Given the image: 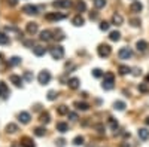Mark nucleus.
I'll return each mask as SVG.
<instances>
[{
  "label": "nucleus",
  "instance_id": "nucleus-30",
  "mask_svg": "<svg viewBox=\"0 0 149 147\" xmlns=\"http://www.w3.org/2000/svg\"><path fill=\"white\" fill-rule=\"evenodd\" d=\"M94 6L95 9H102L106 6V0H94Z\"/></svg>",
  "mask_w": 149,
  "mask_h": 147
},
{
  "label": "nucleus",
  "instance_id": "nucleus-17",
  "mask_svg": "<svg viewBox=\"0 0 149 147\" xmlns=\"http://www.w3.org/2000/svg\"><path fill=\"white\" fill-rule=\"evenodd\" d=\"M122 22H124L122 15H119V14H113V15H112V24H113V26H122Z\"/></svg>",
  "mask_w": 149,
  "mask_h": 147
},
{
  "label": "nucleus",
  "instance_id": "nucleus-29",
  "mask_svg": "<svg viewBox=\"0 0 149 147\" xmlns=\"http://www.w3.org/2000/svg\"><path fill=\"white\" fill-rule=\"evenodd\" d=\"M18 131V126L15 125V124H9L8 126H6V132H9V134H14V132H17Z\"/></svg>",
  "mask_w": 149,
  "mask_h": 147
},
{
  "label": "nucleus",
  "instance_id": "nucleus-42",
  "mask_svg": "<svg viewBox=\"0 0 149 147\" xmlns=\"http://www.w3.org/2000/svg\"><path fill=\"white\" fill-rule=\"evenodd\" d=\"M130 22H131V26H133V27H139V26H140V19H137V18L130 19Z\"/></svg>",
  "mask_w": 149,
  "mask_h": 147
},
{
  "label": "nucleus",
  "instance_id": "nucleus-43",
  "mask_svg": "<svg viewBox=\"0 0 149 147\" xmlns=\"http://www.w3.org/2000/svg\"><path fill=\"white\" fill-rule=\"evenodd\" d=\"M67 116H69L70 120H78V115H76V113H73V112H69Z\"/></svg>",
  "mask_w": 149,
  "mask_h": 147
},
{
  "label": "nucleus",
  "instance_id": "nucleus-47",
  "mask_svg": "<svg viewBox=\"0 0 149 147\" xmlns=\"http://www.w3.org/2000/svg\"><path fill=\"white\" fill-rule=\"evenodd\" d=\"M90 18H91V19H97V14H95V12H94V14L91 12V14H90Z\"/></svg>",
  "mask_w": 149,
  "mask_h": 147
},
{
  "label": "nucleus",
  "instance_id": "nucleus-2",
  "mask_svg": "<svg viewBox=\"0 0 149 147\" xmlns=\"http://www.w3.org/2000/svg\"><path fill=\"white\" fill-rule=\"evenodd\" d=\"M49 52H51V57H52L54 59H61V58L64 57V49H63V46H60V45L52 46Z\"/></svg>",
  "mask_w": 149,
  "mask_h": 147
},
{
  "label": "nucleus",
  "instance_id": "nucleus-34",
  "mask_svg": "<svg viewBox=\"0 0 149 147\" xmlns=\"http://www.w3.org/2000/svg\"><path fill=\"white\" fill-rule=\"evenodd\" d=\"M58 115H69V107L67 106H60L58 107Z\"/></svg>",
  "mask_w": 149,
  "mask_h": 147
},
{
  "label": "nucleus",
  "instance_id": "nucleus-24",
  "mask_svg": "<svg viewBox=\"0 0 149 147\" xmlns=\"http://www.w3.org/2000/svg\"><path fill=\"white\" fill-rule=\"evenodd\" d=\"M118 71H119L121 76H125V75H128V73L131 71V68H130L128 66H119V67H118Z\"/></svg>",
  "mask_w": 149,
  "mask_h": 147
},
{
  "label": "nucleus",
  "instance_id": "nucleus-6",
  "mask_svg": "<svg viewBox=\"0 0 149 147\" xmlns=\"http://www.w3.org/2000/svg\"><path fill=\"white\" fill-rule=\"evenodd\" d=\"M118 57L121 59H128V58L133 57V51H131L130 48H121L119 52H118Z\"/></svg>",
  "mask_w": 149,
  "mask_h": 147
},
{
  "label": "nucleus",
  "instance_id": "nucleus-31",
  "mask_svg": "<svg viewBox=\"0 0 149 147\" xmlns=\"http://www.w3.org/2000/svg\"><path fill=\"white\" fill-rule=\"evenodd\" d=\"M113 108L115 110H124V108H125V103H124V101H115L113 103Z\"/></svg>",
  "mask_w": 149,
  "mask_h": 147
},
{
  "label": "nucleus",
  "instance_id": "nucleus-50",
  "mask_svg": "<svg viewBox=\"0 0 149 147\" xmlns=\"http://www.w3.org/2000/svg\"><path fill=\"white\" fill-rule=\"evenodd\" d=\"M145 122H146V125H149V117H146V120H145Z\"/></svg>",
  "mask_w": 149,
  "mask_h": 147
},
{
  "label": "nucleus",
  "instance_id": "nucleus-7",
  "mask_svg": "<svg viewBox=\"0 0 149 147\" xmlns=\"http://www.w3.org/2000/svg\"><path fill=\"white\" fill-rule=\"evenodd\" d=\"M52 6L54 8H70L72 6V0H55V2H52Z\"/></svg>",
  "mask_w": 149,
  "mask_h": 147
},
{
  "label": "nucleus",
  "instance_id": "nucleus-15",
  "mask_svg": "<svg viewBox=\"0 0 149 147\" xmlns=\"http://www.w3.org/2000/svg\"><path fill=\"white\" fill-rule=\"evenodd\" d=\"M37 28H39V27H37V24L36 22H29L27 24V27H26V31L29 33V34H36L37 33Z\"/></svg>",
  "mask_w": 149,
  "mask_h": 147
},
{
  "label": "nucleus",
  "instance_id": "nucleus-16",
  "mask_svg": "<svg viewBox=\"0 0 149 147\" xmlns=\"http://www.w3.org/2000/svg\"><path fill=\"white\" fill-rule=\"evenodd\" d=\"M42 42H49L52 39V33L49 31V30H43L42 33H40V37H39Z\"/></svg>",
  "mask_w": 149,
  "mask_h": 147
},
{
  "label": "nucleus",
  "instance_id": "nucleus-27",
  "mask_svg": "<svg viewBox=\"0 0 149 147\" xmlns=\"http://www.w3.org/2000/svg\"><path fill=\"white\" fill-rule=\"evenodd\" d=\"M19 64H21V58H19V57H12V58L9 59V66H12V67L19 66Z\"/></svg>",
  "mask_w": 149,
  "mask_h": 147
},
{
  "label": "nucleus",
  "instance_id": "nucleus-36",
  "mask_svg": "<svg viewBox=\"0 0 149 147\" xmlns=\"http://www.w3.org/2000/svg\"><path fill=\"white\" fill-rule=\"evenodd\" d=\"M57 97H58V94H57L55 91H49V92H48V100H49V101L57 100Z\"/></svg>",
  "mask_w": 149,
  "mask_h": 147
},
{
  "label": "nucleus",
  "instance_id": "nucleus-51",
  "mask_svg": "<svg viewBox=\"0 0 149 147\" xmlns=\"http://www.w3.org/2000/svg\"><path fill=\"white\" fill-rule=\"evenodd\" d=\"M146 83H149V75L146 76Z\"/></svg>",
  "mask_w": 149,
  "mask_h": 147
},
{
  "label": "nucleus",
  "instance_id": "nucleus-45",
  "mask_svg": "<svg viewBox=\"0 0 149 147\" xmlns=\"http://www.w3.org/2000/svg\"><path fill=\"white\" fill-rule=\"evenodd\" d=\"M6 2H8V5H9V6H17L18 0H6Z\"/></svg>",
  "mask_w": 149,
  "mask_h": 147
},
{
  "label": "nucleus",
  "instance_id": "nucleus-20",
  "mask_svg": "<svg viewBox=\"0 0 149 147\" xmlns=\"http://www.w3.org/2000/svg\"><path fill=\"white\" fill-rule=\"evenodd\" d=\"M136 48H137L139 52H145L148 49V42L146 40H139L137 43H136Z\"/></svg>",
  "mask_w": 149,
  "mask_h": 147
},
{
  "label": "nucleus",
  "instance_id": "nucleus-10",
  "mask_svg": "<svg viewBox=\"0 0 149 147\" xmlns=\"http://www.w3.org/2000/svg\"><path fill=\"white\" fill-rule=\"evenodd\" d=\"M142 9H143V5L139 2V0H134V2L130 5V10L134 12V14H139V12H142Z\"/></svg>",
  "mask_w": 149,
  "mask_h": 147
},
{
  "label": "nucleus",
  "instance_id": "nucleus-33",
  "mask_svg": "<svg viewBox=\"0 0 149 147\" xmlns=\"http://www.w3.org/2000/svg\"><path fill=\"white\" fill-rule=\"evenodd\" d=\"M85 9H86V5H85V2L79 0V2L76 3V10H78V12H84Z\"/></svg>",
  "mask_w": 149,
  "mask_h": 147
},
{
  "label": "nucleus",
  "instance_id": "nucleus-8",
  "mask_svg": "<svg viewBox=\"0 0 149 147\" xmlns=\"http://www.w3.org/2000/svg\"><path fill=\"white\" fill-rule=\"evenodd\" d=\"M22 12L27 15H36L37 14V8L34 5H24L22 6Z\"/></svg>",
  "mask_w": 149,
  "mask_h": 147
},
{
  "label": "nucleus",
  "instance_id": "nucleus-37",
  "mask_svg": "<svg viewBox=\"0 0 149 147\" xmlns=\"http://www.w3.org/2000/svg\"><path fill=\"white\" fill-rule=\"evenodd\" d=\"M73 144H74V146H82V144H84V137H81V135L74 137V140H73Z\"/></svg>",
  "mask_w": 149,
  "mask_h": 147
},
{
  "label": "nucleus",
  "instance_id": "nucleus-11",
  "mask_svg": "<svg viewBox=\"0 0 149 147\" xmlns=\"http://www.w3.org/2000/svg\"><path fill=\"white\" fill-rule=\"evenodd\" d=\"M19 144H21V147H36L34 141L30 137H22L21 141H19Z\"/></svg>",
  "mask_w": 149,
  "mask_h": 147
},
{
  "label": "nucleus",
  "instance_id": "nucleus-44",
  "mask_svg": "<svg viewBox=\"0 0 149 147\" xmlns=\"http://www.w3.org/2000/svg\"><path fill=\"white\" fill-rule=\"evenodd\" d=\"M55 143H57V146H58V147H64V146H66V141H64L63 138H60V140H57Z\"/></svg>",
  "mask_w": 149,
  "mask_h": 147
},
{
  "label": "nucleus",
  "instance_id": "nucleus-38",
  "mask_svg": "<svg viewBox=\"0 0 149 147\" xmlns=\"http://www.w3.org/2000/svg\"><path fill=\"white\" fill-rule=\"evenodd\" d=\"M109 27H110V24H109V22H106V21L100 22V30H102V31H107Z\"/></svg>",
  "mask_w": 149,
  "mask_h": 147
},
{
  "label": "nucleus",
  "instance_id": "nucleus-35",
  "mask_svg": "<svg viewBox=\"0 0 149 147\" xmlns=\"http://www.w3.org/2000/svg\"><path fill=\"white\" fill-rule=\"evenodd\" d=\"M109 125H110V128L113 129L115 132H116V129H118V122L113 119V117H109Z\"/></svg>",
  "mask_w": 149,
  "mask_h": 147
},
{
  "label": "nucleus",
  "instance_id": "nucleus-49",
  "mask_svg": "<svg viewBox=\"0 0 149 147\" xmlns=\"http://www.w3.org/2000/svg\"><path fill=\"white\" fill-rule=\"evenodd\" d=\"M97 129H98V132H103V126H102V125H98Z\"/></svg>",
  "mask_w": 149,
  "mask_h": 147
},
{
  "label": "nucleus",
  "instance_id": "nucleus-9",
  "mask_svg": "<svg viewBox=\"0 0 149 147\" xmlns=\"http://www.w3.org/2000/svg\"><path fill=\"white\" fill-rule=\"evenodd\" d=\"M8 97H9V88L6 86L5 82H0V98H2V100H6Z\"/></svg>",
  "mask_w": 149,
  "mask_h": 147
},
{
  "label": "nucleus",
  "instance_id": "nucleus-5",
  "mask_svg": "<svg viewBox=\"0 0 149 147\" xmlns=\"http://www.w3.org/2000/svg\"><path fill=\"white\" fill-rule=\"evenodd\" d=\"M66 15L64 14H58V12H49V14L45 15L46 21H60V19H64Z\"/></svg>",
  "mask_w": 149,
  "mask_h": 147
},
{
  "label": "nucleus",
  "instance_id": "nucleus-21",
  "mask_svg": "<svg viewBox=\"0 0 149 147\" xmlns=\"http://www.w3.org/2000/svg\"><path fill=\"white\" fill-rule=\"evenodd\" d=\"M57 131L61 132V134H64V132L69 131V125L66 124V122H58L57 124Z\"/></svg>",
  "mask_w": 149,
  "mask_h": 147
},
{
  "label": "nucleus",
  "instance_id": "nucleus-41",
  "mask_svg": "<svg viewBox=\"0 0 149 147\" xmlns=\"http://www.w3.org/2000/svg\"><path fill=\"white\" fill-rule=\"evenodd\" d=\"M24 79H26L27 82H31V80H33V75H31V71H26V73H24Z\"/></svg>",
  "mask_w": 149,
  "mask_h": 147
},
{
  "label": "nucleus",
  "instance_id": "nucleus-28",
  "mask_svg": "<svg viewBox=\"0 0 149 147\" xmlns=\"http://www.w3.org/2000/svg\"><path fill=\"white\" fill-rule=\"evenodd\" d=\"M45 134H46V129L42 128V126H39V128L34 129V135H37V137H43Z\"/></svg>",
  "mask_w": 149,
  "mask_h": 147
},
{
  "label": "nucleus",
  "instance_id": "nucleus-48",
  "mask_svg": "<svg viewBox=\"0 0 149 147\" xmlns=\"http://www.w3.org/2000/svg\"><path fill=\"white\" fill-rule=\"evenodd\" d=\"M121 147H130V144H128V143H125V141H124V143H121Z\"/></svg>",
  "mask_w": 149,
  "mask_h": 147
},
{
  "label": "nucleus",
  "instance_id": "nucleus-40",
  "mask_svg": "<svg viewBox=\"0 0 149 147\" xmlns=\"http://www.w3.org/2000/svg\"><path fill=\"white\" fill-rule=\"evenodd\" d=\"M93 76H94V77H102V76H103V71H102L100 68H94V70H93Z\"/></svg>",
  "mask_w": 149,
  "mask_h": 147
},
{
  "label": "nucleus",
  "instance_id": "nucleus-4",
  "mask_svg": "<svg viewBox=\"0 0 149 147\" xmlns=\"http://www.w3.org/2000/svg\"><path fill=\"white\" fill-rule=\"evenodd\" d=\"M37 80H39L40 85H48L49 80H51V73H49L48 70H43L39 73V76H37Z\"/></svg>",
  "mask_w": 149,
  "mask_h": 147
},
{
  "label": "nucleus",
  "instance_id": "nucleus-26",
  "mask_svg": "<svg viewBox=\"0 0 149 147\" xmlns=\"http://www.w3.org/2000/svg\"><path fill=\"white\" fill-rule=\"evenodd\" d=\"M9 43H10L9 36H6L5 33H0V45H9Z\"/></svg>",
  "mask_w": 149,
  "mask_h": 147
},
{
  "label": "nucleus",
  "instance_id": "nucleus-18",
  "mask_svg": "<svg viewBox=\"0 0 149 147\" xmlns=\"http://www.w3.org/2000/svg\"><path fill=\"white\" fill-rule=\"evenodd\" d=\"M33 54L36 57H42V55L46 54V48H43V46H34L33 48Z\"/></svg>",
  "mask_w": 149,
  "mask_h": 147
},
{
  "label": "nucleus",
  "instance_id": "nucleus-22",
  "mask_svg": "<svg viewBox=\"0 0 149 147\" xmlns=\"http://www.w3.org/2000/svg\"><path fill=\"white\" fill-rule=\"evenodd\" d=\"M72 22H73V26H76V27H81V26H84V22H85V19L81 17V15H76L73 19H72Z\"/></svg>",
  "mask_w": 149,
  "mask_h": 147
},
{
  "label": "nucleus",
  "instance_id": "nucleus-12",
  "mask_svg": "<svg viewBox=\"0 0 149 147\" xmlns=\"http://www.w3.org/2000/svg\"><path fill=\"white\" fill-rule=\"evenodd\" d=\"M79 83H81V80H79L78 77H70V79L67 80V85H69L70 89H78V88H79Z\"/></svg>",
  "mask_w": 149,
  "mask_h": 147
},
{
  "label": "nucleus",
  "instance_id": "nucleus-39",
  "mask_svg": "<svg viewBox=\"0 0 149 147\" xmlns=\"http://www.w3.org/2000/svg\"><path fill=\"white\" fill-rule=\"evenodd\" d=\"M139 91H140V92H143V94H148V92H149L148 85H145V83H140V85H139Z\"/></svg>",
  "mask_w": 149,
  "mask_h": 147
},
{
  "label": "nucleus",
  "instance_id": "nucleus-46",
  "mask_svg": "<svg viewBox=\"0 0 149 147\" xmlns=\"http://www.w3.org/2000/svg\"><path fill=\"white\" fill-rule=\"evenodd\" d=\"M24 45H26V46H33V48H34V42H33V40H24Z\"/></svg>",
  "mask_w": 149,
  "mask_h": 147
},
{
  "label": "nucleus",
  "instance_id": "nucleus-25",
  "mask_svg": "<svg viewBox=\"0 0 149 147\" xmlns=\"http://www.w3.org/2000/svg\"><path fill=\"white\" fill-rule=\"evenodd\" d=\"M109 39H110L112 42H118V40L121 39V33H119V31H112V33L109 34Z\"/></svg>",
  "mask_w": 149,
  "mask_h": 147
},
{
  "label": "nucleus",
  "instance_id": "nucleus-13",
  "mask_svg": "<svg viewBox=\"0 0 149 147\" xmlns=\"http://www.w3.org/2000/svg\"><path fill=\"white\" fill-rule=\"evenodd\" d=\"M30 119H31V116H30V113H27V112H21V113L18 115V120L21 122V124H29Z\"/></svg>",
  "mask_w": 149,
  "mask_h": 147
},
{
  "label": "nucleus",
  "instance_id": "nucleus-23",
  "mask_svg": "<svg viewBox=\"0 0 149 147\" xmlns=\"http://www.w3.org/2000/svg\"><path fill=\"white\" fill-rule=\"evenodd\" d=\"M74 107H76L78 110H82V112H86V110H88L90 108V106L88 104H86V103H81V101H76V103H74Z\"/></svg>",
  "mask_w": 149,
  "mask_h": 147
},
{
  "label": "nucleus",
  "instance_id": "nucleus-3",
  "mask_svg": "<svg viewBox=\"0 0 149 147\" xmlns=\"http://www.w3.org/2000/svg\"><path fill=\"white\" fill-rule=\"evenodd\" d=\"M97 52H98V55H100L102 58H107L112 54V48L109 45H106V43H102V45H98Z\"/></svg>",
  "mask_w": 149,
  "mask_h": 147
},
{
  "label": "nucleus",
  "instance_id": "nucleus-14",
  "mask_svg": "<svg viewBox=\"0 0 149 147\" xmlns=\"http://www.w3.org/2000/svg\"><path fill=\"white\" fill-rule=\"evenodd\" d=\"M9 80H10L12 83H14L15 86H18V88L22 85V77H21V76H18V75H10V76H9Z\"/></svg>",
  "mask_w": 149,
  "mask_h": 147
},
{
  "label": "nucleus",
  "instance_id": "nucleus-19",
  "mask_svg": "<svg viewBox=\"0 0 149 147\" xmlns=\"http://www.w3.org/2000/svg\"><path fill=\"white\" fill-rule=\"evenodd\" d=\"M137 134H139V138H140L142 141H146V140L149 138V131H148L146 128H140Z\"/></svg>",
  "mask_w": 149,
  "mask_h": 147
},
{
  "label": "nucleus",
  "instance_id": "nucleus-1",
  "mask_svg": "<svg viewBox=\"0 0 149 147\" xmlns=\"http://www.w3.org/2000/svg\"><path fill=\"white\" fill-rule=\"evenodd\" d=\"M113 86H115V75L109 71V73H106V75H104L102 88H103L104 91H110V89H113Z\"/></svg>",
  "mask_w": 149,
  "mask_h": 147
},
{
  "label": "nucleus",
  "instance_id": "nucleus-32",
  "mask_svg": "<svg viewBox=\"0 0 149 147\" xmlns=\"http://www.w3.org/2000/svg\"><path fill=\"white\" fill-rule=\"evenodd\" d=\"M49 120H51L49 113H42L40 115V122H42V124H49Z\"/></svg>",
  "mask_w": 149,
  "mask_h": 147
}]
</instances>
